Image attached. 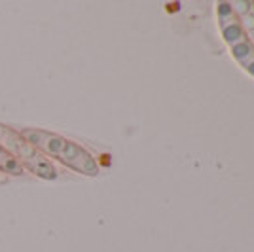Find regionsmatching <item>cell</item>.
Returning a JSON list of instances; mask_svg holds the SVG:
<instances>
[{
	"label": "cell",
	"mask_w": 254,
	"mask_h": 252,
	"mask_svg": "<svg viewBox=\"0 0 254 252\" xmlns=\"http://www.w3.org/2000/svg\"><path fill=\"white\" fill-rule=\"evenodd\" d=\"M8 180H10V177H8L6 173H2V171H0V184H6Z\"/></svg>",
	"instance_id": "5b68a950"
},
{
	"label": "cell",
	"mask_w": 254,
	"mask_h": 252,
	"mask_svg": "<svg viewBox=\"0 0 254 252\" xmlns=\"http://www.w3.org/2000/svg\"><path fill=\"white\" fill-rule=\"evenodd\" d=\"M230 4L237 19L241 21V27L245 29L247 36L254 44V0H233Z\"/></svg>",
	"instance_id": "3957f363"
},
{
	"label": "cell",
	"mask_w": 254,
	"mask_h": 252,
	"mask_svg": "<svg viewBox=\"0 0 254 252\" xmlns=\"http://www.w3.org/2000/svg\"><path fill=\"white\" fill-rule=\"evenodd\" d=\"M216 19H218L220 34H222L232 57L239 63V66L245 72L254 78V44L247 36V32L241 27V21L237 19L230 2H226V0L216 2Z\"/></svg>",
	"instance_id": "6da1fadb"
},
{
	"label": "cell",
	"mask_w": 254,
	"mask_h": 252,
	"mask_svg": "<svg viewBox=\"0 0 254 252\" xmlns=\"http://www.w3.org/2000/svg\"><path fill=\"white\" fill-rule=\"evenodd\" d=\"M0 171L6 173L8 177H11V175H13V177H23V175H27V171L21 167V163L15 158H11L4 148H0Z\"/></svg>",
	"instance_id": "277c9868"
},
{
	"label": "cell",
	"mask_w": 254,
	"mask_h": 252,
	"mask_svg": "<svg viewBox=\"0 0 254 252\" xmlns=\"http://www.w3.org/2000/svg\"><path fill=\"white\" fill-rule=\"evenodd\" d=\"M0 148H4L11 158H15L21 163V167L25 171H31L38 179H57V169L52 163V159H48L42 152H38L32 144H29L21 137V133L15 131L13 127L0 124Z\"/></svg>",
	"instance_id": "7a4b0ae2"
}]
</instances>
